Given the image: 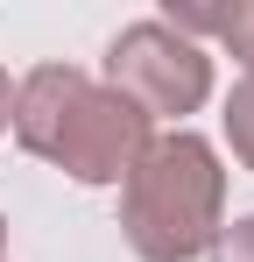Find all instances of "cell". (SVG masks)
Wrapping results in <instances>:
<instances>
[{"label":"cell","instance_id":"6da1fadb","mask_svg":"<svg viewBox=\"0 0 254 262\" xmlns=\"http://www.w3.org/2000/svg\"><path fill=\"white\" fill-rule=\"evenodd\" d=\"M226 227V163L205 135L156 128L120 177V234L141 262H198Z\"/></svg>","mask_w":254,"mask_h":262},{"label":"cell","instance_id":"7a4b0ae2","mask_svg":"<svg viewBox=\"0 0 254 262\" xmlns=\"http://www.w3.org/2000/svg\"><path fill=\"white\" fill-rule=\"evenodd\" d=\"M99 85H113L148 121H176L184 128V114H198L212 99V57H205V43H184L176 29H163L148 14V21H127L106 43V78Z\"/></svg>","mask_w":254,"mask_h":262},{"label":"cell","instance_id":"3957f363","mask_svg":"<svg viewBox=\"0 0 254 262\" xmlns=\"http://www.w3.org/2000/svg\"><path fill=\"white\" fill-rule=\"evenodd\" d=\"M148 135H156V121L141 106H127L113 85L92 78L71 99V114H64V128H57V142H49L42 163H57L71 184H120L134 170V156L148 149Z\"/></svg>","mask_w":254,"mask_h":262},{"label":"cell","instance_id":"277c9868","mask_svg":"<svg viewBox=\"0 0 254 262\" xmlns=\"http://www.w3.org/2000/svg\"><path fill=\"white\" fill-rule=\"evenodd\" d=\"M85 85H92V71H78V64H36V71L14 85V114H7L14 142H21L29 156H49V142H57L64 114H71V99H78Z\"/></svg>","mask_w":254,"mask_h":262},{"label":"cell","instance_id":"5b68a950","mask_svg":"<svg viewBox=\"0 0 254 262\" xmlns=\"http://www.w3.org/2000/svg\"><path fill=\"white\" fill-rule=\"evenodd\" d=\"M226 149L240 156V170H254V71L226 92Z\"/></svg>","mask_w":254,"mask_h":262},{"label":"cell","instance_id":"8992f818","mask_svg":"<svg viewBox=\"0 0 254 262\" xmlns=\"http://www.w3.org/2000/svg\"><path fill=\"white\" fill-rule=\"evenodd\" d=\"M219 43L233 50L240 64L254 71V0H226V21H219Z\"/></svg>","mask_w":254,"mask_h":262},{"label":"cell","instance_id":"52a82bcc","mask_svg":"<svg viewBox=\"0 0 254 262\" xmlns=\"http://www.w3.org/2000/svg\"><path fill=\"white\" fill-rule=\"evenodd\" d=\"M205 262H254V213H247V220H226Z\"/></svg>","mask_w":254,"mask_h":262},{"label":"cell","instance_id":"ba28073f","mask_svg":"<svg viewBox=\"0 0 254 262\" xmlns=\"http://www.w3.org/2000/svg\"><path fill=\"white\" fill-rule=\"evenodd\" d=\"M7 114H14V78L0 71V128H7Z\"/></svg>","mask_w":254,"mask_h":262},{"label":"cell","instance_id":"9c48e42d","mask_svg":"<svg viewBox=\"0 0 254 262\" xmlns=\"http://www.w3.org/2000/svg\"><path fill=\"white\" fill-rule=\"evenodd\" d=\"M0 262H7V220H0Z\"/></svg>","mask_w":254,"mask_h":262}]
</instances>
